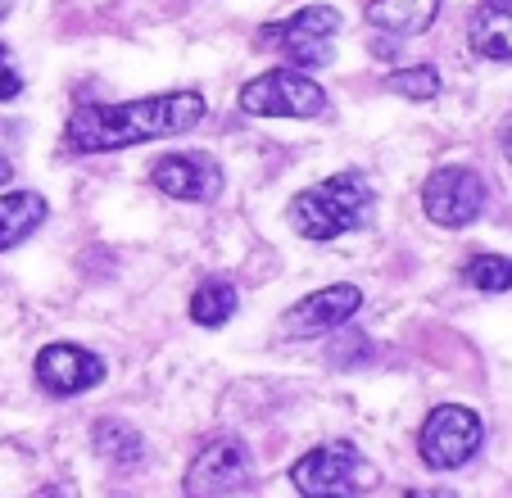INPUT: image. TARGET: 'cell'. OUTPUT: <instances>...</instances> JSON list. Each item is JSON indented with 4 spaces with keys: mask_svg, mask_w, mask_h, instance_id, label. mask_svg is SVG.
Wrapping results in <instances>:
<instances>
[{
    "mask_svg": "<svg viewBox=\"0 0 512 498\" xmlns=\"http://www.w3.org/2000/svg\"><path fill=\"white\" fill-rule=\"evenodd\" d=\"M422 209H426V218L440 222V227H467V222H476L481 209H485L481 173H472V168H463V163L435 168L422 186Z\"/></svg>",
    "mask_w": 512,
    "mask_h": 498,
    "instance_id": "obj_8",
    "label": "cell"
},
{
    "mask_svg": "<svg viewBox=\"0 0 512 498\" xmlns=\"http://www.w3.org/2000/svg\"><path fill=\"white\" fill-rule=\"evenodd\" d=\"M485 440V426L467 403H440L422 422V435H417V449H422V462L435 471H454L467 467L476 458Z\"/></svg>",
    "mask_w": 512,
    "mask_h": 498,
    "instance_id": "obj_5",
    "label": "cell"
},
{
    "mask_svg": "<svg viewBox=\"0 0 512 498\" xmlns=\"http://www.w3.org/2000/svg\"><path fill=\"white\" fill-rule=\"evenodd\" d=\"M105 381V358L91 354L82 345H46L37 354V385L55 399H68V394H82V390H96Z\"/></svg>",
    "mask_w": 512,
    "mask_h": 498,
    "instance_id": "obj_9",
    "label": "cell"
},
{
    "mask_svg": "<svg viewBox=\"0 0 512 498\" xmlns=\"http://www.w3.org/2000/svg\"><path fill=\"white\" fill-rule=\"evenodd\" d=\"M340 32V14L331 5H309L290 14L286 23L259 28V46H272L290 59V68H322L331 64V37Z\"/></svg>",
    "mask_w": 512,
    "mask_h": 498,
    "instance_id": "obj_7",
    "label": "cell"
},
{
    "mask_svg": "<svg viewBox=\"0 0 512 498\" xmlns=\"http://www.w3.org/2000/svg\"><path fill=\"white\" fill-rule=\"evenodd\" d=\"M10 5H14V0H0V19H5V14H10Z\"/></svg>",
    "mask_w": 512,
    "mask_h": 498,
    "instance_id": "obj_24",
    "label": "cell"
},
{
    "mask_svg": "<svg viewBox=\"0 0 512 498\" xmlns=\"http://www.w3.org/2000/svg\"><path fill=\"white\" fill-rule=\"evenodd\" d=\"M440 14V0H372L368 5V23L390 37H417L426 32Z\"/></svg>",
    "mask_w": 512,
    "mask_h": 498,
    "instance_id": "obj_13",
    "label": "cell"
},
{
    "mask_svg": "<svg viewBox=\"0 0 512 498\" xmlns=\"http://www.w3.org/2000/svg\"><path fill=\"white\" fill-rule=\"evenodd\" d=\"M386 87L395 96H408V100H435L440 96V73L431 64H417V68H399V73L386 77Z\"/></svg>",
    "mask_w": 512,
    "mask_h": 498,
    "instance_id": "obj_17",
    "label": "cell"
},
{
    "mask_svg": "<svg viewBox=\"0 0 512 498\" xmlns=\"http://www.w3.org/2000/svg\"><path fill=\"white\" fill-rule=\"evenodd\" d=\"M91 444H96V453L105 462H114V467H136V462L145 458V440L136 426H127L123 417H100L96 431H91Z\"/></svg>",
    "mask_w": 512,
    "mask_h": 498,
    "instance_id": "obj_15",
    "label": "cell"
},
{
    "mask_svg": "<svg viewBox=\"0 0 512 498\" xmlns=\"http://www.w3.org/2000/svg\"><path fill=\"white\" fill-rule=\"evenodd\" d=\"M204 118L200 91H164V96L127 100V105H82L68 118V145L78 154L127 150L141 141L177 136Z\"/></svg>",
    "mask_w": 512,
    "mask_h": 498,
    "instance_id": "obj_1",
    "label": "cell"
},
{
    "mask_svg": "<svg viewBox=\"0 0 512 498\" xmlns=\"http://www.w3.org/2000/svg\"><path fill=\"white\" fill-rule=\"evenodd\" d=\"M467 281H472L476 290L499 295V290L512 286V259H503V254H476V259L467 263Z\"/></svg>",
    "mask_w": 512,
    "mask_h": 498,
    "instance_id": "obj_18",
    "label": "cell"
},
{
    "mask_svg": "<svg viewBox=\"0 0 512 498\" xmlns=\"http://www.w3.org/2000/svg\"><path fill=\"white\" fill-rule=\"evenodd\" d=\"M23 91V77L19 68L10 64V55H5V46H0V100H14Z\"/></svg>",
    "mask_w": 512,
    "mask_h": 498,
    "instance_id": "obj_19",
    "label": "cell"
},
{
    "mask_svg": "<svg viewBox=\"0 0 512 498\" xmlns=\"http://www.w3.org/2000/svg\"><path fill=\"white\" fill-rule=\"evenodd\" d=\"M46 213H50V204H46V195H37V191L0 195V254L23 245V240L46 222Z\"/></svg>",
    "mask_w": 512,
    "mask_h": 498,
    "instance_id": "obj_12",
    "label": "cell"
},
{
    "mask_svg": "<svg viewBox=\"0 0 512 498\" xmlns=\"http://www.w3.org/2000/svg\"><path fill=\"white\" fill-rule=\"evenodd\" d=\"M236 304H241V295H236L232 281L209 277V281H204V286L191 295V322H200V326H223V322H232Z\"/></svg>",
    "mask_w": 512,
    "mask_h": 498,
    "instance_id": "obj_16",
    "label": "cell"
},
{
    "mask_svg": "<svg viewBox=\"0 0 512 498\" xmlns=\"http://www.w3.org/2000/svg\"><path fill=\"white\" fill-rule=\"evenodd\" d=\"M254 480V453L245 449L241 435H218L209 440L186 467V498H232L250 489Z\"/></svg>",
    "mask_w": 512,
    "mask_h": 498,
    "instance_id": "obj_6",
    "label": "cell"
},
{
    "mask_svg": "<svg viewBox=\"0 0 512 498\" xmlns=\"http://www.w3.org/2000/svg\"><path fill=\"white\" fill-rule=\"evenodd\" d=\"M472 50L485 59H512V0H481L472 19Z\"/></svg>",
    "mask_w": 512,
    "mask_h": 498,
    "instance_id": "obj_14",
    "label": "cell"
},
{
    "mask_svg": "<svg viewBox=\"0 0 512 498\" xmlns=\"http://www.w3.org/2000/svg\"><path fill=\"white\" fill-rule=\"evenodd\" d=\"M32 498H78V489H73V485H64V480H59V485H46V489H41V494H32Z\"/></svg>",
    "mask_w": 512,
    "mask_h": 498,
    "instance_id": "obj_20",
    "label": "cell"
},
{
    "mask_svg": "<svg viewBox=\"0 0 512 498\" xmlns=\"http://www.w3.org/2000/svg\"><path fill=\"white\" fill-rule=\"evenodd\" d=\"M241 109L259 118H318L327 114V91L304 68H268L241 87Z\"/></svg>",
    "mask_w": 512,
    "mask_h": 498,
    "instance_id": "obj_4",
    "label": "cell"
},
{
    "mask_svg": "<svg viewBox=\"0 0 512 498\" xmlns=\"http://www.w3.org/2000/svg\"><path fill=\"white\" fill-rule=\"evenodd\" d=\"M290 485L304 498H363L381 485V471L372 467L349 440L309 449L290 467Z\"/></svg>",
    "mask_w": 512,
    "mask_h": 498,
    "instance_id": "obj_3",
    "label": "cell"
},
{
    "mask_svg": "<svg viewBox=\"0 0 512 498\" xmlns=\"http://www.w3.org/2000/svg\"><path fill=\"white\" fill-rule=\"evenodd\" d=\"M363 308V290L358 286H327V290H313L309 299L290 308L281 317V336H295V340H313V336H327L336 326H345L349 317Z\"/></svg>",
    "mask_w": 512,
    "mask_h": 498,
    "instance_id": "obj_10",
    "label": "cell"
},
{
    "mask_svg": "<svg viewBox=\"0 0 512 498\" xmlns=\"http://www.w3.org/2000/svg\"><path fill=\"white\" fill-rule=\"evenodd\" d=\"M368 209H372V191L363 182V173H336L295 195L290 222H295V231L304 240H336L368 218Z\"/></svg>",
    "mask_w": 512,
    "mask_h": 498,
    "instance_id": "obj_2",
    "label": "cell"
},
{
    "mask_svg": "<svg viewBox=\"0 0 512 498\" xmlns=\"http://www.w3.org/2000/svg\"><path fill=\"white\" fill-rule=\"evenodd\" d=\"M408 498H458L454 489H445V485H435V489H413Z\"/></svg>",
    "mask_w": 512,
    "mask_h": 498,
    "instance_id": "obj_21",
    "label": "cell"
},
{
    "mask_svg": "<svg viewBox=\"0 0 512 498\" xmlns=\"http://www.w3.org/2000/svg\"><path fill=\"white\" fill-rule=\"evenodd\" d=\"M150 182H155L164 195H173V200L204 204L223 191V168H218V159L204 150L164 154V159L150 168Z\"/></svg>",
    "mask_w": 512,
    "mask_h": 498,
    "instance_id": "obj_11",
    "label": "cell"
},
{
    "mask_svg": "<svg viewBox=\"0 0 512 498\" xmlns=\"http://www.w3.org/2000/svg\"><path fill=\"white\" fill-rule=\"evenodd\" d=\"M10 177H14V168H10V163H5V159H0V186L10 182Z\"/></svg>",
    "mask_w": 512,
    "mask_h": 498,
    "instance_id": "obj_23",
    "label": "cell"
},
{
    "mask_svg": "<svg viewBox=\"0 0 512 498\" xmlns=\"http://www.w3.org/2000/svg\"><path fill=\"white\" fill-rule=\"evenodd\" d=\"M503 154H508V159H512V118H508V123H503Z\"/></svg>",
    "mask_w": 512,
    "mask_h": 498,
    "instance_id": "obj_22",
    "label": "cell"
}]
</instances>
